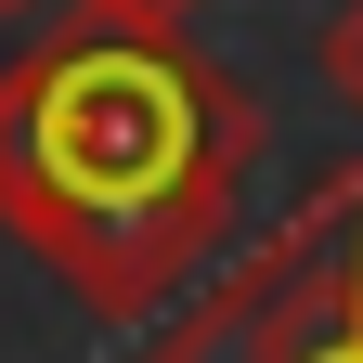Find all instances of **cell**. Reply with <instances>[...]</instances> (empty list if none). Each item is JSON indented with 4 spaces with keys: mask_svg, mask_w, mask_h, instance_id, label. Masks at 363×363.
<instances>
[{
    "mask_svg": "<svg viewBox=\"0 0 363 363\" xmlns=\"http://www.w3.org/2000/svg\"><path fill=\"white\" fill-rule=\"evenodd\" d=\"M91 13H130V26H182V13H208V0H91Z\"/></svg>",
    "mask_w": 363,
    "mask_h": 363,
    "instance_id": "4",
    "label": "cell"
},
{
    "mask_svg": "<svg viewBox=\"0 0 363 363\" xmlns=\"http://www.w3.org/2000/svg\"><path fill=\"white\" fill-rule=\"evenodd\" d=\"M143 363H363V169H325L220 286L143 337Z\"/></svg>",
    "mask_w": 363,
    "mask_h": 363,
    "instance_id": "2",
    "label": "cell"
},
{
    "mask_svg": "<svg viewBox=\"0 0 363 363\" xmlns=\"http://www.w3.org/2000/svg\"><path fill=\"white\" fill-rule=\"evenodd\" d=\"M259 143V91L220 78L182 26L78 0L0 65V234L39 272H65L78 311L156 325L247 220Z\"/></svg>",
    "mask_w": 363,
    "mask_h": 363,
    "instance_id": "1",
    "label": "cell"
},
{
    "mask_svg": "<svg viewBox=\"0 0 363 363\" xmlns=\"http://www.w3.org/2000/svg\"><path fill=\"white\" fill-rule=\"evenodd\" d=\"M311 65H325V91H337V104L363 117V0H337V13H325V39H311Z\"/></svg>",
    "mask_w": 363,
    "mask_h": 363,
    "instance_id": "3",
    "label": "cell"
},
{
    "mask_svg": "<svg viewBox=\"0 0 363 363\" xmlns=\"http://www.w3.org/2000/svg\"><path fill=\"white\" fill-rule=\"evenodd\" d=\"M0 26H52V0H0Z\"/></svg>",
    "mask_w": 363,
    "mask_h": 363,
    "instance_id": "5",
    "label": "cell"
}]
</instances>
